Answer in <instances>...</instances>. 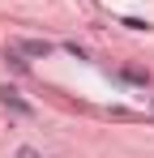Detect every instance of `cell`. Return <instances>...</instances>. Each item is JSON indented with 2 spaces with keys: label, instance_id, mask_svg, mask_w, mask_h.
I'll list each match as a JSON object with an SVG mask.
<instances>
[{
  "label": "cell",
  "instance_id": "obj_3",
  "mask_svg": "<svg viewBox=\"0 0 154 158\" xmlns=\"http://www.w3.org/2000/svg\"><path fill=\"white\" fill-rule=\"evenodd\" d=\"M4 64H9V69H17V73H26V60H22L17 47H9V52H4Z\"/></svg>",
  "mask_w": 154,
  "mask_h": 158
},
{
  "label": "cell",
  "instance_id": "obj_4",
  "mask_svg": "<svg viewBox=\"0 0 154 158\" xmlns=\"http://www.w3.org/2000/svg\"><path fill=\"white\" fill-rule=\"evenodd\" d=\"M124 77L133 81V85H150V73H141V69H124Z\"/></svg>",
  "mask_w": 154,
  "mask_h": 158
},
{
  "label": "cell",
  "instance_id": "obj_2",
  "mask_svg": "<svg viewBox=\"0 0 154 158\" xmlns=\"http://www.w3.org/2000/svg\"><path fill=\"white\" fill-rule=\"evenodd\" d=\"M22 56H34V60H43V56H51V43L47 39H22V43H13Z\"/></svg>",
  "mask_w": 154,
  "mask_h": 158
},
{
  "label": "cell",
  "instance_id": "obj_5",
  "mask_svg": "<svg viewBox=\"0 0 154 158\" xmlns=\"http://www.w3.org/2000/svg\"><path fill=\"white\" fill-rule=\"evenodd\" d=\"M17 158H43V154H39V150H30V145H22V150H17Z\"/></svg>",
  "mask_w": 154,
  "mask_h": 158
},
{
  "label": "cell",
  "instance_id": "obj_1",
  "mask_svg": "<svg viewBox=\"0 0 154 158\" xmlns=\"http://www.w3.org/2000/svg\"><path fill=\"white\" fill-rule=\"evenodd\" d=\"M0 103H4V111H13V115H34V107L26 103L13 85H0Z\"/></svg>",
  "mask_w": 154,
  "mask_h": 158
}]
</instances>
